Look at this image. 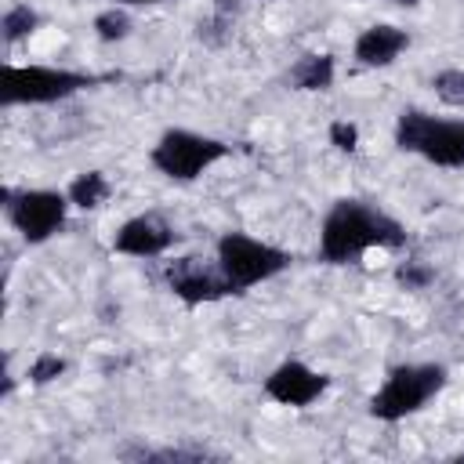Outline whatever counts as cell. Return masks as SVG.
<instances>
[{"label":"cell","instance_id":"obj_1","mask_svg":"<svg viewBox=\"0 0 464 464\" xmlns=\"http://www.w3.org/2000/svg\"><path fill=\"white\" fill-rule=\"evenodd\" d=\"M402 243H406V228L395 218H388L359 199H337L319 232V254L330 265H348L370 246L395 250Z\"/></svg>","mask_w":464,"mask_h":464},{"label":"cell","instance_id":"obj_19","mask_svg":"<svg viewBox=\"0 0 464 464\" xmlns=\"http://www.w3.org/2000/svg\"><path fill=\"white\" fill-rule=\"evenodd\" d=\"M330 141H334L341 152H355V149H359V130H355V123H344V120L330 123Z\"/></svg>","mask_w":464,"mask_h":464},{"label":"cell","instance_id":"obj_13","mask_svg":"<svg viewBox=\"0 0 464 464\" xmlns=\"http://www.w3.org/2000/svg\"><path fill=\"white\" fill-rule=\"evenodd\" d=\"M109 178L102 174V170H87V174H80L72 185H69V203L72 207H83V210H94V207H102L105 199H109Z\"/></svg>","mask_w":464,"mask_h":464},{"label":"cell","instance_id":"obj_10","mask_svg":"<svg viewBox=\"0 0 464 464\" xmlns=\"http://www.w3.org/2000/svg\"><path fill=\"white\" fill-rule=\"evenodd\" d=\"M170 239L174 232L160 214H138L120 225V232L112 236V250L130 254V257H156L170 246Z\"/></svg>","mask_w":464,"mask_h":464},{"label":"cell","instance_id":"obj_5","mask_svg":"<svg viewBox=\"0 0 464 464\" xmlns=\"http://www.w3.org/2000/svg\"><path fill=\"white\" fill-rule=\"evenodd\" d=\"M98 80L87 72L72 69H54V65H7L4 69V87L0 102L4 105H47L58 98H69L83 87H94Z\"/></svg>","mask_w":464,"mask_h":464},{"label":"cell","instance_id":"obj_6","mask_svg":"<svg viewBox=\"0 0 464 464\" xmlns=\"http://www.w3.org/2000/svg\"><path fill=\"white\" fill-rule=\"evenodd\" d=\"M225 156H228L225 141L196 134V130H167L152 149L156 170L174 178V181H192V178H199L207 167H214Z\"/></svg>","mask_w":464,"mask_h":464},{"label":"cell","instance_id":"obj_14","mask_svg":"<svg viewBox=\"0 0 464 464\" xmlns=\"http://www.w3.org/2000/svg\"><path fill=\"white\" fill-rule=\"evenodd\" d=\"M36 25H40V14H36L33 7H25V4H14V7L4 11V40H7V44H18V40L29 36Z\"/></svg>","mask_w":464,"mask_h":464},{"label":"cell","instance_id":"obj_11","mask_svg":"<svg viewBox=\"0 0 464 464\" xmlns=\"http://www.w3.org/2000/svg\"><path fill=\"white\" fill-rule=\"evenodd\" d=\"M406 44H410V36L399 25H370L355 40V58L362 65H392L406 51Z\"/></svg>","mask_w":464,"mask_h":464},{"label":"cell","instance_id":"obj_18","mask_svg":"<svg viewBox=\"0 0 464 464\" xmlns=\"http://www.w3.org/2000/svg\"><path fill=\"white\" fill-rule=\"evenodd\" d=\"M62 373H65V359H62V355H51V352L36 355L33 366H29V381H33V384H47V381H54V377H62Z\"/></svg>","mask_w":464,"mask_h":464},{"label":"cell","instance_id":"obj_7","mask_svg":"<svg viewBox=\"0 0 464 464\" xmlns=\"http://www.w3.org/2000/svg\"><path fill=\"white\" fill-rule=\"evenodd\" d=\"M7 214H11V225L22 232L25 243H44L51 239L62 225H65V207H69V196L62 192H51V188H33V192H11L4 188L0 192Z\"/></svg>","mask_w":464,"mask_h":464},{"label":"cell","instance_id":"obj_16","mask_svg":"<svg viewBox=\"0 0 464 464\" xmlns=\"http://www.w3.org/2000/svg\"><path fill=\"white\" fill-rule=\"evenodd\" d=\"M94 29H98L102 40H123L130 33V14L120 11V7H109V11H102L94 18Z\"/></svg>","mask_w":464,"mask_h":464},{"label":"cell","instance_id":"obj_17","mask_svg":"<svg viewBox=\"0 0 464 464\" xmlns=\"http://www.w3.org/2000/svg\"><path fill=\"white\" fill-rule=\"evenodd\" d=\"M395 279H399V286H406V290H424V286L435 279V268L424 265V261H406V265L395 268Z\"/></svg>","mask_w":464,"mask_h":464},{"label":"cell","instance_id":"obj_3","mask_svg":"<svg viewBox=\"0 0 464 464\" xmlns=\"http://www.w3.org/2000/svg\"><path fill=\"white\" fill-rule=\"evenodd\" d=\"M395 141L428 163L464 167V120H435L420 109H406L395 123Z\"/></svg>","mask_w":464,"mask_h":464},{"label":"cell","instance_id":"obj_21","mask_svg":"<svg viewBox=\"0 0 464 464\" xmlns=\"http://www.w3.org/2000/svg\"><path fill=\"white\" fill-rule=\"evenodd\" d=\"M395 4H417V0H395Z\"/></svg>","mask_w":464,"mask_h":464},{"label":"cell","instance_id":"obj_8","mask_svg":"<svg viewBox=\"0 0 464 464\" xmlns=\"http://www.w3.org/2000/svg\"><path fill=\"white\" fill-rule=\"evenodd\" d=\"M167 286L185 304H203V301H218V297L232 294L225 272L203 265L199 257H178V261H170L167 265Z\"/></svg>","mask_w":464,"mask_h":464},{"label":"cell","instance_id":"obj_20","mask_svg":"<svg viewBox=\"0 0 464 464\" xmlns=\"http://www.w3.org/2000/svg\"><path fill=\"white\" fill-rule=\"evenodd\" d=\"M116 4H160V0H116Z\"/></svg>","mask_w":464,"mask_h":464},{"label":"cell","instance_id":"obj_9","mask_svg":"<svg viewBox=\"0 0 464 464\" xmlns=\"http://www.w3.org/2000/svg\"><path fill=\"white\" fill-rule=\"evenodd\" d=\"M265 392H268L276 402H283V406H297V410H301V406H312V402L326 392V377L315 373L312 366L290 359V362H283V366H276V370L268 373Z\"/></svg>","mask_w":464,"mask_h":464},{"label":"cell","instance_id":"obj_15","mask_svg":"<svg viewBox=\"0 0 464 464\" xmlns=\"http://www.w3.org/2000/svg\"><path fill=\"white\" fill-rule=\"evenodd\" d=\"M431 87H435V94L446 105H464V69H442V72H435Z\"/></svg>","mask_w":464,"mask_h":464},{"label":"cell","instance_id":"obj_2","mask_svg":"<svg viewBox=\"0 0 464 464\" xmlns=\"http://www.w3.org/2000/svg\"><path fill=\"white\" fill-rule=\"evenodd\" d=\"M442 384H446V366H439V362L395 366V370L388 373V381L373 392L370 413H373L377 420H402V417L417 413Z\"/></svg>","mask_w":464,"mask_h":464},{"label":"cell","instance_id":"obj_4","mask_svg":"<svg viewBox=\"0 0 464 464\" xmlns=\"http://www.w3.org/2000/svg\"><path fill=\"white\" fill-rule=\"evenodd\" d=\"M286 265H290V254L286 250H279L272 243H261L254 236L225 232L218 239V268L225 272L232 294H243L246 286L279 276Z\"/></svg>","mask_w":464,"mask_h":464},{"label":"cell","instance_id":"obj_12","mask_svg":"<svg viewBox=\"0 0 464 464\" xmlns=\"http://www.w3.org/2000/svg\"><path fill=\"white\" fill-rule=\"evenodd\" d=\"M290 83L297 91H326L334 83V58L330 54H304L290 69Z\"/></svg>","mask_w":464,"mask_h":464}]
</instances>
